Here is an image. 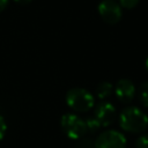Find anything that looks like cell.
<instances>
[{"mask_svg":"<svg viewBox=\"0 0 148 148\" xmlns=\"http://www.w3.org/2000/svg\"><path fill=\"white\" fill-rule=\"evenodd\" d=\"M119 125L126 132L140 133L148 126V116L136 106H128L120 112Z\"/></svg>","mask_w":148,"mask_h":148,"instance_id":"cell-1","label":"cell"},{"mask_svg":"<svg viewBox=\"0 0 148 148\" xmlns=\"http://www.w3.org/2000/svg\"><path fill=\"white\" fill-rule=\"evenodd\" d=\"M67 105L77 112H86L94 106V96L84 88H72L66 94Z\"/></svg>","mask_w":148,"mask_h":148,"instance_id":"cell-2","label":"cell"},{"mask_svg":"<svg viewBox=\"0 0 148 148\" xmlns=\"http://www.w3.org/2000/svg\"><path fill=\"white\" fill-rule=\"evenodd\" d=\"M60 125L64 133L73 140H79L87 133L84 119L74 113H66L60 119Z\"/></svg>","mask_w":148,"mask_h":148,"instance_id":"cell-3","label":"cell"},{"mask_svg":"<svg viewBox=\"0 0 148 148\" xmlns=\"http://www.w3.org/2000/svg\"><path fill=\"white\" fill-rule=\"evenodd\" d=\"M126 146L125 135L117 130L104 131L94 141V148H126Z\"/></svg>","mask_w":148,"mask_h":148,"instance_id":"cell-4","label":"cell"},{"mask_svg":"<svg viewBox=\"0 0 148 148\" xmlns=\"http://www.w3.org/2000/svg\"><path fill=\"white\" fill-rule=\"evenodd\" d=\"M98 13L101 17L110 23H117L123 15L121 12V6L116 1V0H103L98 3Z\"/></svg>","mask_w":148,"mask_h":148,"instance_id":"cell-5","label":"cell"},{"mask_svg":"<svg viewBox=\"0 0 148 148\" xmlns=\"http://www.w3.org/2000/svg\"><path fill=\"white\" fill-rule=\"evenodd\" d=\"M95 118L101 124V126H109L113 123L117 116V111L113 104L109 102H101L95 108Z\"/></svg>","mask_w":148,"mask_h":148,"instance_id":"cell-6","label":"cell"},{"mask_svg":"<svg viewBox=\"0 0 148 148\" xmlns=\"http://www.w3.org/2000/svg\"><path fill=\"white\" fill-rule=\"evenodd\" d=\"M116 96L123 103H128L133 99L135 95V86L128 79H121L117 82L114 88Z\"/></svg>","mask_w":148,"mask_h":148,"instance_id":"cell-7","label":"cell"},{"mask_svg":"<svg viewBox=\"0 0 148 148\" xmlns=\"http://www.w3.org/2000/svg\"><path fill=\"white\" fill-rule=\"evenodd\" d=\"M112 90H113L112 84L110 82H108V81H104V82H101L96 87V95H97L98 98L104 99V98L109 97L112 94Z\"/></svg>","mask_w":148,"mask_h":148,"instance_id":"cell-8","label":"cell"},{"mask_svg":"<svg viewBox=\"0 0 148 148\" xmlns=\"http://www.w3.org/2000/svg\"><path fill=\"white\" fill-rule=\"evenodd\" d=\"M138 96H139L140 103H141L143 106L148 108V81L141 83V86L139 87Z\"/></svg>","mask_w":148,"mask_h":148,"instance_id":"cell-9","label":"cell"},{"mask_svg":"<svg viewBox=\"0 0 148 148\" xmlns=\"http://www.w3.org/2000/svg\"><path fill=\"white\" fill-rule=\"evenodd\" d=\"M84 124H86L87 132L95 133V132H97L101 128V124L97 121V119L95 117H89V118L84 119Z\"/></svg>","mask_w":148,"mask_h":148,"instance_id":"cell-10","label":"cell"},{"mask_svg":"<svg viewBox=\"0 0 148 148\" xmlns=\"http://www.w3.org/2000/svg\"><path fill=\"white\" fill-rule=\"evenodd\" d=\"M75 148H94V141L90 138L82 136L81 139H79Z\"/></svg>","mask_w":148,"mask_h":148,"instance_id":"cell-11","label":"cell"},{"mask_svg":"<svg viewBox=\"0 0 148 148\" xmlns=\"http://www.w3.org/2000/svg\"><path fill=\"white\" fill-rule=\"evenodd\" d=\"M135 148H148V134H142L136 139Z\"/></svg>","mask_w":148,"mask_h":148,"instance_id":"cell-12","label":"cell"},{"mask_svg":"<svg viewBox=\"0 0 148 148\" xmlns=\"http://www.w3.org/2000/svg\"><path fill=\"white\" fill-rule=\"evenodd\" d=\"M139 0H119V5L121 7H125V8H133L138 5Z\"/></svg>","mask_w":148,"mask_h":148,"instance_id":"cell-13","label":"cell"},{"mask_svg":"<svg viewBox=\"0 0 148 148\" xmlns=\"http://www.w3.org/2000/svg\"><path fill=\"white\" fill-rule=\"evenodd\" d=\"M6 130H7L6 121H5V119L0 116V140H2V138L5 136V134H6Z\"/></svg>","mask_w":148,"mask_h":148,"instance_id":"cell-14","label":"cell"},{"mask_svg":"<svg viewBox=\"0 0 148 148\" xmlns=\"http://www.w3.org/2000/svg\"><path fill=\"white\" fill-rule=\"evenodd\" d=\"M8 1L9 0H0V12H2L6 8V6L8 5Z\"/></svg>","mask_w":148,"mask_h":148,"instance_id":"cell-15","label":"cell"},{"mask_svg":"<svg viewBox=\"0 0 148 148\" xmlns=\"http://www.w3.org/2000/svg\"><path fill=\"white\" fill-rule=\"evenodd\" d=\"M14 1H16V2H18V3H28V2H30L31 0H14Z\"/></svg>","mask_w":148,"mask_h":148,"instance_id":"cell-16","label":"cell"},{"mask_svg":"<svg viewBox=\"0 0 148 148\" xmlns=\"http://www.w3.org/2000/svg\"><path fill=\"white\" fill-rule=\"evenodd\" d=\"M146 68H147V71H148V58H147V60H146Z\"/></svg>","mask_w":148,"mask_h":148,"instance_id":"cell-17","label":"cell"}]
</instances>
